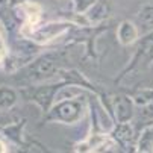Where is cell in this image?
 I'll return each instance as SVG.
<instances>
[{"instance_id": "6da1fadb", "label": "cell", "mask_w": 153, "mask_h": 153, "mask_svg": "<svg viewBox=\"0 0 153 153\" xmlns=\"http://www.w3.org/2000/svg\"><path fill=\"white\" fill-rule=\"evenodd\" d=\"M58 67V59L53 53L50 55H44L38 58L36 61H33L29 67L25 70V77H27L29 80H41L46 79L49 76H52L55 73Z\"/></svg>"}, {"instance_id": "7a4b0ae2", "label": "cell", "mask_w": 153, "mask_h": 153, "mask_svg": "<svg viewBox=\"0 0 153 153\" xmlns=\"http://www.w3.org/2000/svg\"><path fill=\"white\" fill-rule=\"evenodd\" d=\"M80 103L79 102H62L55 106V109L50 114V118L61 120L64 123H73L80 117Z\"/></svg>"}, {"instance_id": "3957f363", "label": "cell", "mask_w": 153, "mask_h": 153, "mask_svg": "<svg viewBox=\"0 0 153 153\" xmlns=\"http://www.w3.org/2000/svg\"><path fill=\"white\" fill-rule=\"evenodd\" d=\"M68 27H70L68 23H50V25H46V26H42L41 29L35 30L32 33V38H33L35 42H38V44H44V42L59 36Z\"/></svg>"}, {"instance_id": "277c9868", "label": "cell", "mask_w": 153, "mask_h": 153, "mask_svg": "<svg viewBox=\"0 0 153 153\" xmlns=\"http://www.w3.org/2000/svg\"><path fill=\"white\" fill-rule=\"evenodd\" d=\"M56 90L58 86L56 85H52V86H41V88H36V90H30L32 91V100H35L44 111H47L49 106H50V102L53 99V96L56 94Z\"/></svg>"}, {"instance_id": "5b68a950", "label": "cell", "mask_w": 153, "mask_h": 153, "mask_svg": "<svg viewBox=\"0 0 153 153\" xmlns=\"http://www.w3.org/2000/svg\"><path fill=\"white\" fill-rule=\"evenodd\" d=\"M117 38L123 46H129V44H132V42H135L137 38H138L137 26L132 23V21H123V23L118 26Z\"/></svg>"}, {"instance_id": "8992f818", "label": "cell", "mask_w": 153, "mask_h": 153, "mask_svg": "<svg viewBox=\"0 0 153 153\" xmlns=\"http://www.w3.org/2000/svg\"><path fill=\"white\" fill-rule=\"evenodd\" d=\"M138 25H140L143 33H149L153 30V5H147L140 11Z\"/></svg>"}, {"instance_id": "52a82bcc", "label": "cell", "mask_w": 153, "mask_h": 153, "mask_svg": "<svg viewBox=\"0 0 153 153\" xmlns=\"http://www.w3.org/2000/svg\"><path fill=\"white\" fill-rule=\"evenodd\" d=\"M115 111H117V117H118L120 123H126L132 117V102L127 97H118Z\"/></svg>"}, {"instance_id": "ba28073f", "label": "cell", "mask_w": 153, "mask_h": 153, "mask_svg": "<svg viewBox=\"0 0 153 153\" xmlns=\"http://www.w3.org/2000/svg\"><path fill=\"white\" fill-rule=\"evenodd\" d=\"M17 93L12 88L2 86L0 88V109H9L17 103Z\"/></svg>"}, {"instance_id": "9c48e42d", "label": "cell", "mask_w": 153, "mask_h": 153, "mask_svg": "<svg viewBox=\"0 0 153 153\" xmlns=\"http://www.w3.org/2000/svg\"><path fill=\"white\" fill-rule=\"evenodd\" d=\"M140 59H143V61H150V59H153V33L149 35V36H146L144 41L141 42L140 52H138V56H137L135 62L140 61Z\"/></svg>"}, {"instance_id": "30bf717a", "label": "cell", "mask_w": 153, "mask_h": 153, "mask_svg": "<svg viewBox=\"0 0 153 153\" xmlns=\"http://www.w3.org/2000/svg\"><path fill=\"white\" fill-rule=\"evenodd\" d=\"M138 147H140L138 149L140 152H150V150H153V126L147 127L143 132Z\"/></svg>"}, {"instance_id": "8fae6325", "label": "cell", "mask_w": 153, "mask_h": 153, "mask_svg": "<svg viewBox=\"0 0 153 153\" xmlns=\"http://www.w3.org/2000/svg\"><path fill=\"white\" fill-rule=\"evenodd\" d=\"M106 14H108V11L103 3H96L91 6V11H88V17L93 23H99L100 20H103L106 17Z\"/></svg>"}, {"instance_id": "7c38bea8", "label": "cell", "mask_w": 153, "mask_h": 153, "mask_svg": "<svg viewBox=\"0 0 153 153\" xmlns=\"http://www.w3.org/2000/svg\"><path fill=\"white\" fill-rule=\"evenodd\" d=\"M14 121V117L8 112H3V111H0V130H3L5 127L11 126Z\"/></svg>"}, {"instance_id": "4fadbf2b", "label": "cell", "mask_w": 153, "mask_h": 153, "mask_svg": "<svg viewBox=\"0 0 153 153\" xmlns=\"http://www.w3.org/2000/svg\"><path fill=\"white\" fill-rule=\"evenodd\" d=\"M153 100V93L152 91H143V93H140V94H137V97H135V102L138 103V105H143V103H150Z\"/></svg>"}, {"instance_id": "5bb4252c", "label": "cell", "mask_w": 153, "mask_h": 153, "mask_svg": "<svg viewBox=\"0 0 153 153\" xmlns=\"http://www.w3.org/2000/svg\"><path fill=\"white\" fill-rule=\"evenodd\" d=\"M94 2L96 0H76V11L77 12H83V11H86L88 8H91L93 5H94Z\"/></svg>"}, {"instance_id": "9a60e30c", "label": "cell", "mask_w": 153, "mask_h": 153, "mask_svg": "<svg viewBox=\"0 0 153 153\" xmlns=\"http://www.w3.org/2000/svg\"><path fill=\"white\" fill-rule=\"evenodd\" d=\"M11 2H12L14 5H23V3L27 2V0H11Z\"/></svg>"}, {"instance_id": "2e32d148", "label": "cell", "mask_w": 153, "mask_h": 153, "mask_svg": "<svg viewBox=\"0 0 153 153\" xmlns=\"http://www.w3.org/2000/svg\"><path fill=\"white\" fill-rule=\"evenodd\" d=\"M5 152H6V146L0 141V153H5Z\"/></svg>"}, {"instance_id": "e0dca14e", "label": "cell", "mask_w": 153, "mask_h": 153, "mask_svg": "<svg viewBox=\"0 0 153 153\" xmlns=\"http://www.w3.org/2000/svg\"><path fill=\"white\" fill-rule=\"evenodd\" d=\"M8 2H11V0H0V9H2V8H3V6H5Z\"/></svg>"}]
</instances>
